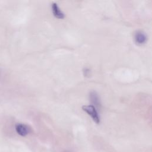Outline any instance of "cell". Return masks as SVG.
<instances>
[{"instance_id": "3957f363", "label": "cell", "mask_w": 152, "mask_h": 152, "mask_svg": "<svg viewBox=\"0 0 152 152\" xmlns=\"http://www.w3.org/2000/svg\"><path fill=\"white\" fill-rule=\"evenodd\" d=\"M15 131L20 136L25 137L30 133V129L28 125L24 124L18 123L15 125Z\"/></svg>"}, {"instance_id": "6da1fadb", "label": "cell", "mask_w": 152, "mask_h": 152, "mask_svg": "<svg viewBox=\"0 0 152 152\" xmlns=\"http://www.w3.org/2000/svg\"><path fill=\"white\" fill-rule=\"evenodd\" d=\"M82 109L87 113L93 119V121L97 124L100 122V117L97 109L91 104L84 105L82 106Z\"/></svg>"}, {"instance_id": "7a4b0ae2", "label": "cell", "mask_w": 152, "mask_h": 152, "mask_svg": "<svg viewBox=\"0 0 152 152\" xmlns=\"http://www.w3.org/2000/svg\"><path fill=\"white\" fill-rule=\"evenodd\" d=\"M89 99H90V101L92 103L91 105L94 106L96 109H98V110L101 109L102 104H101L100 98L96 91H90L89 93Z\"/></svg>"}, {"instance_id": "5b68a950", "label": "cell", "mask_w": 152, "mask_h": 152, "mask_svg": "<svg viewBox=\"0 0 152 152\" xmlns=\"http://www.w3.org/2000/svg\"><path fill=\"white\" fill-rule=\"evenodd\" d=\"M51 10L52 14L55 18L58 19H63L65 18V14L61 11V10L56 2L52 3Z\"/></svg>"}, {"instance_id": "8992f818", "label": "cell", "mask_w": 152, "mask_h": 152, "mask_svg": "<svg viewBox=\"0 0 152 152\" xmlns=\"http://www.w3.org/2000/svg\"><path fill=\"white\" fill-rule=\"evenodd\" d=\"M83 74H84V75L85 77L89 76L90 74V69L88 68H84L83 69Z\"/></svg>"}, {"instance_id": "277c9868", "label": "cell", "mask_w": 152, "mask_h": 152, "mask_svg": "<svg viewBox=\"0 0 152 152\" xmlns=\"http://www.w3.org/2000/svg\"><path fill=\"white\" fill-rule=\"evenodd\" d=\"M134 40L138 45L144 44L147 40V36L146 34L141 31H137L134 34Z\"/></svg>"}]
</instances>
